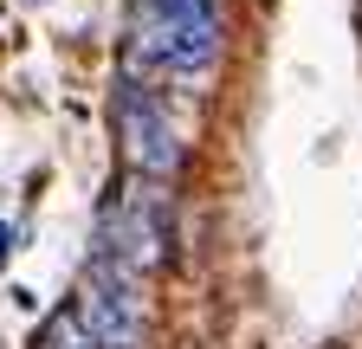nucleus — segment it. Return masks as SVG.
I'll list each match as a JSON object with an SVG mask.
<instances>
[{
	"instance_id": "obj_1",
	"label": "nucleus",
	"mask_w": 362,
	"mask_h": 349,
	"mask_svg": "<svg viewBox=\"0 0 362 349\" xmlns=\"http://www.w3.org/2000/svg\"><path fill=\"white\" fill-rule=\"evenodd\" d=\"M175 246V201L168 182H149V174H129L110 188L104 213H98V252H110L117 266H129L136 278H149L156 266H168Z\"/></svg>"
},
{
	"instance_id": "obj_2",
	"label": "nucleus",
	"mask_w": 362,
	"mask_h": 349,
	"mask_svg": "<svg viewBox=\"0 0 362 349\" xmlns=\"http://www.w3.org/2000/svg\"><path fill=\"white\" fill-rule=\"evenodd\" d=\"M110 123H117V149H123V168L129 174H149V182H175L181 174V129L162 104V91L149 78L123 71L117 84V104H110Z\"/></svg>"
},
{
	"instance_id": "obj_3",
	"label": "nucleus",
	"mask_w": 362,
	"mask_h": 349,
	"mask_svg": "<svg viewBox=\"0 0 362 349\" xmlns=\"http://www.w3.org/2000/svg\"><path fill=\"white\" fill-rule=\"evenodd\" d=\"M71 311L84 317L98 349H143V278L129 266H117L110 252H90L84 291H78Z\"/></svg>"
},
{
	"instance_id": "obj_4",
	"label": "nucleus",
	"mask_w": 362,
	"mask_h": 349,
	"mask_svg": "<svg viewBox=\"0 0 362 349\" xmlns=\"http://www.w3.org/2000/svg\"><path fill=\"white\" fill-rule=\"evenodd\" d=\"M39 349H98V343H90V330H84V317L71 311V304H65V311L52 317V330H45V343Z\"/></svg>"
},
{
	"instance_id": "obj_5",
	"label": "nucleus",
	"mask_w": 362,
	"mask_h": 349,
	"mask_svg": "<svg viewBox=\"0 0 362 349\" xmlns=\"http://www.w3.org/2000/svg\"><path fill=\"white\" fill-rule=\"evenodd\" d=\"M13 259V227H0V266Z\"/></svg>"
}]
</instances>
